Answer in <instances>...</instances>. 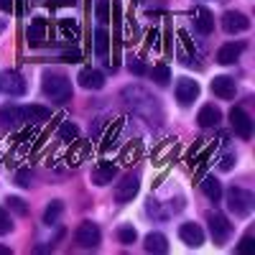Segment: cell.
<instances>
[{
	"label": "cell",
	"instance_id": "20",
	"mask_svg": "<svg viewBox=\"0 0 255 255\" xmlns=\"http://www.w3.org/2000/svg\"><path fill=\"white\" fill-rule=\"evenodd\" d=\"M202 191H204V197L209 199V202H220L222 199V184L215 179V176H207L204 181H202Z\"/></svg>",
	"mask_w": 255,
	"mask_h": 255
},
{
	"label": "cell",
	"instance_id": "32",
	"mask_svg": "<svg viewBox=\"0 0 255 255\" xmlns=\"http://www.w3.org/2000/svg\"><path fill=\"white\" fill-rule=\"evenodd\" d=\"M31 179H33V174H31V171H20V174L15 176V184L26 189V186H31Z\"/></svg>",
	"mask_w": 255,
	"mask_h": 255
},
{
	"label": "cell",
	"instance_id": "27",
	"mask_svg": "<svg viewBox=\"0 0 255 255\" xmlns=\"http://www.w3.org/2000/svg\"><path fill=\"white\" fill-rule=\"evenodd\" d=\"M8 207L15 212V215H20V217L28 215V207H26V202H23V199H18V197H8Z\"/></svg>",
	"mask_w": 255,
	"mask_h": 255
},
{
	"label": "cell",
	"instance_id": "18",
	"mask_svg": "<svg viewBox=\"0 0 255 255\" xmlns=\"http://www.w3.org/2000/svg\"><path fill=\"white\" fill-rule=\"evenodd\" d=\"M243 51H245V44H225L217 51V61L220 64H235Z\"/></svg>",
	"mask_w": 255,
	"mask_h": 255
},
{
	"label": "cell",
	"instance_id": "3",
	"mask_svg": "<svg viewBox=\"0 0 255 255\" xmlns=\"http://www.w3.org/2000/svg\"><path fill=\"white\" fill-rule=\"evenodd\" d=\"M207 222H209V235H212V240H215L217 245H225L227 238L232 235V222H227V217L220 215V212H209Z\"/></svg>",
	"mask_w": 255,
	"mask_h": 255
},
{
	"label": "cell",
	"instance_id": "14",
	"mask_svg": "<svg viewBox=\"0 0 255 255\" xmlns=\"http://www.w3.org/2000/svg\"><path fill=\"white\" fill-rule=\"evenodd\" d=\"M77 79L84 90H102L105 87V74L100 69H82Z\"/></svg>",
	"mask_w": 255,
	"mask_h": 255
},
{
	"label": "cell",
	"instance_id": "12",
	"mask_svg": "<svg viewBox=\"0 0 255 255\" xmlns=\"http://www.w3.org/2000/svg\"><path fill=\"white\" fill-rule=\"evenodd\" d=\"M235 79L232 77H227V74H220V77H215L212 79V92H215L220 100H232L235 97Z\"/></svg>",
	"mask_w": 255,
	"mask_h": 255
},
{
	"label": "cell",
	"instance_id": "34",
	"mask_svg": "<svg viewBox=\"0 0 255 255\" xmlns=\"http://www.w3.org/2000/svg\"><path fill=\"white\" fill-rule=\"evenodd\" d=\"M232 163H235V156H232V153H227V156L222 158L220 168H222V171H230V168H232Z\"/></svg>",
	"mask_w": 255,
	"mask_h": 255
},
{
	"label": "cell",
	"instance_id": "5",
	"mask_svg": "<svg viewBox=\"0 0 255 255\" xmlns=\"http://www.w3.org/2000/svg\"><path fill=\"white\" fill-rule=\"evenodd\" d=\"M230 125H232V130H235V135H240L243 140H250V135H253V120H250V115L243 108H232L230 110Z\"/></svg>",
	"mask_w": 255,
	"mask_h": 255
},
{
	"label": "cell",
	"instance_id": "6",
	"mask_svg": "<svg viewBox=\"0 0 255 255\" xmlns=\"http://www.w3.org/2000/svg\"><path fill=\"white\" fill-rule=\"evenodd\" d=\"M138 189H140V179L135 174H128L123 181H118L115 186V202L118 204H128V202H133V197L138 194Z\"/></svg>",
	"mask_w": 255,
	"mask_h": 255
},
{
	"label": "cell",
	"instance_id": "7",
	"mask_svg": "<svg viewBox=\"0 0 255 255\" xmlns=\"http://www.w3.org/2000/svg\"><path fill=\"white\" fill-rule=\"evenodd\" d=\"M0 92H5L10 97H20V95H26V79L20 77L18 72H3L0 74Z\"/></svg>",
	"mask_w": 255,
	"mask_h": 255
},
{
	"label": "cell",
	"instance_id": "15",
	"mask_svg": "<svg viewBox=\"0 0 255 255\" xmlns=\"http://www.w3.org/2000/svg\"><path fill=\"white\" fill-rule=\"evenodd\" d=\"M220 120H222V113H220V108H215V105H204V108L199 110V115H197V123L202 128H217Z\"/></svg>",
	"mask_w": 255,
	"mask_h": 255
},
{
	"label": "cell",
	"instance_id": "25",
	"mask_svg": "<svg viewBox=\"0 0 255 255\" xmlns=\"http://www.w3.org/2000/svg\"><path fill=\"white\" fill-rule=\"evenodd\" d=\"M118 240H120L123 245H133V243L138 240L135 227H133V225H123V227L118 230Z\"/></svg>",
	"mask_w": 255,
	"mask_h": 255
},
{
	"label": "cell",
	"instance_id": "2",
	"mask_svg": "<svg viewBox=\"0 0 255 255\" xmlns=\"http://www.w3.org/2000/svg\"><path fill=\"white\" fill-rule=\"evenodd\" d=\"M253 207H255V197L250 194V191H245L240 186H232L227 191V209L235 217H248L253 212Z\"/></svg>",
	"mask_w": 255,
	"mask_h": 255
},
{
	"label": "cell",
	"instance_id": "21",
	"mask_svg": "<svg viewBox=\"0 0 255 255\" xmlns=\"http://www.w3.org/2000/svg\"><path fill=\"white\" fill-rule=\"evenodd\" d=\"M108 49H110V33L105 28H97L95 31V54L97 56H108Z\"/></svg>",
	"mask_w": 255,
	"mask_h": 255
},
{
	"label": "cell",
	"instance_id": "35",
	"mask_svg": "<svg viewBox=\"0 0 255 255\" xmlns=\"http://www.w3.org/2000/svg\"><path fill=\"white\" fill-rule=\"evenodd\" d=\"M61 59H64V61H79V59H82V54H79V51H64V54H61Z\"/></svg>",
	"mask_w": 255,
	"mask_h": 255
},
{
	"label": "cell",
	"instance_id": "29",
	"mask_svg": "<svg viewBox=\"0 0 255 255\" xmlns=\"http://www.w3.org/2000/svg\"><path fill=\"white\" fill-rule=\"evenodd\" d=\"M77 133H79V130H77V125H74V123H67V125L61 128V133H59V135H61V140L72 143V140L77 138Z\"/></svg>",
	"mask_w": 255,
	"mask_h": 255
},
{
	"label": "cell",
	"instance_id": "17",
	"mask_svg": "<svg viewBox=\"0 0 255 255\" xmlns=\"http://www.w3.org/2000/svg\"><path fill=\"white\" fill-rule=\"evenodd\" d=\"M51 110L44 108V105H26L20 108V120H28V123H38V120H49Z\"/></svg>",
	"mask_w": 255,
	"mask_h": 255
},
{
	"label": "cell",
	"instance_id": "10",
	"mask_svg": "<svg viewBox=\"0 0 255 255\" xmlns=\"http://www.w3.org/2000/svg\"><path fill=\"white\" fill-rule=\"evenodd\" d=\"M222 28L227 33H243V31L250 28V18L243 15V13H238V10H227L222 15Z\"/></svg>",
	"mask_w": 255,
	"mask_h": 255
},
{
	"label": "cell",
	"instance_id": "28",
	"mask_svg": "<svg viewBox=\"0 0 255 255\" xmlns=\"http://www.w3.org/2000/svg\"><path fill=\"white\" fill-rule=\"evenodd\" d=\"M128 69H130V74H135V77H143L145 74V64L138 56H130L128 59Z\"/></svg>",
	"mask_w": 255,
	"mask_h": 255
},
{
	"label": "cell",
	"instance_id": "19",
	"mask_svg": "<svg viewBox=\"0 0 255 255\" xmlns=\"http://www.w3.org/2000/svg\"><path fill=\"white\" fill-rule=\"evenodd\" d=\"M143 245H145L148 253H156V255L168 253V240H166V235H161V232H151V235H145Z\"/></svg>",
	"mask_w": 255,
	"mask_h": 255
},
{
	"label": "cell",
	"instance_id": "33",
	"mask_svg": "<svg viewBox=\"0 0 255 255\" xmlns=\"http://www.w3.org/2000/svg\"><path fill=\"white\" fill-rule=\"evenodd\" d=\"M250 245H253V232H248V235L238 243V253H248V250H250Z\"/></svg>",
	"mask_w": 255,
	"mask_h": 255
},
{
	"label": "cell",
	"instance_id": "13",
	"mask_svg": "<svg viewBox=\"0 0 255 255\" xmlns=\"http://www.w3.org/2000/svg\"><path fill=\"white\" fill-rule=\"evenodd\" d=\"M115 174H118V168L113 166V163H97L95 168H92V184H97V186H108V184H113V179H115Z\"/></svg>",
	"mask_w": 255,
	"mask_h": 255
},
{
	"label": "cell",
	"instance_id": "24",
	"mask_svg": "<svg viewBox=\"0 0 255 255\" xmlns=\"http://www.w3.org/2000/svg\"><path fill=\"white\" fill-rule=\"evenodd\" d=\"M0 120H3L5 125L20 123V108L18 105H5V108H0Z\"/></svg>",
	"mask_w": 255,
	"mask_h": 255
},
{
	"label": "cell",
	"instance_id": "4",
	"mask_svg": "<svg viewBox=\"0 0 255 255\" xmlns=\"http://www.w3.org/2000/svg\"><path fill=\"white\" fill-rule=\"evenodd\" d=\"M74 240H77V245L84 248V250H95V248L102 243V232H100V227H97L95 222H82V225L77 227V232H74Z\"/></svg>",
	"mask_w": 255,
	"mask_h": 255
},
{
	"label": "cell",
	"instance_id": "22",
	"mask_svg": "<svg viewBox=\"0 0 255 255\" xmlns=\"http://www.w3.org/2000/svg\"><path fill=\"white\" fill-rule=\"evenodd\" d=\"M151 77H153V82L158 84V87H166V84L171 82V69H168V64H156Z\"/></svg>",
	"mask_w": 255,
	"mask_h": 255
},
{
	"label": "cell",
	"instance_id": "26",
	"mask_svg": "<svg viewBox=\"0 0 255 255\" xmlns=\"http://www.w3.org/2000/svg\"><path fill=\"white\" fill-rule=\"evenodd\" d=\"M95 13H97V18L102 20V23H108L110 20V0H97Z\"/></svg>",
	"mask_w": 255,
	"mask_h": 255
},
{
	"label": "cell",
	"instance_id": "36",
	"mask_svg": "<svg viewBox=\"0 0 255 255\" xmlns=\"http://www.w3.org/2000/svg\"><path fill=\"white\" fill-rule=\"evenodd\" d=\"M13 5H15V0H0V10H3V13H10Z\"/></svg>",
	"mask_w": 255,
	"mask_h": 255
},
{
	"label": "cell",
	"instance_id": "37",
	"mask_svg": "<svg viewBox=\"0 0 255 255\" xmlns=\"http://www.w3.org/2000/svg\"><path fill=\"white\" fill-rule=\"evenodd\" d=\"M0 255H10V248H5V245H0Z\"/></svg>",
	"mask_w": 255,
	"mask_h": 255
},
{
	"label": "cell",
	"instance_id": "30",
	"mask_svg": "<svg viewBox=\"0 0 255 255\" xmlns=\"http://www.w3.org/2000/svg\"><path fill=\"white\" fill-rule=\"evenodd\" d=\"M10 230H13V220L8 217L5 209H0V235H8Z\"/></svg>",
	"mask_w": 255,
	"mask_h": 255
},
{
	"label": "cell",
	"instance_id": "8",
	"mask_svg": "<svg viewBox=\"0 0 255 255\" xmlns=\"http://www.w3.org/2000/svg\"><path fill=\"white\" fill-rule=\"evenodd\" d=\"M197 97H199V84H197V79L184 77V79L176 82V100H179L181 108H189V105H194Z\"/></svg>",
	"mask_w": 255,
	"mask_h": 255
},
{
	"label": "cell",
	"instance_id": "23",
	"mask_svg": "<svg viewBox=\"0 0 255 255\" xmlns=\"http://www.w3.org/2000/svg\"><path fill=\"white\" fill-rule=\"evenodd\" d=\"M61 212H64V204L59 202V199H54L49 207H46V212H44V222L51 227V225H56L59 222V217H61Z\"/></svg>",
	"mask_w": 255,
	"mask_h": 255
},
{
	"label": "cell",
	"instance_id": "1",
	"mask_svg": "<svg viewBox=\"0 0 255 255\" xmlns=\"http://www.w3.org/2000/svg\"><path fill=\"white\" fill-rule=\"evenodd\" d=\"M41 90H44V95L59 105H67L72 100V82L67 74H61V72H44V79H41Z\"/></svg>",
	"mask_w": 255,
	"mask_h": 255
},
{
	"label": "cell",
	"instance_id": "16",
	"mask_svg": "<svg viewBox=\"0 0 255 255\" xmlns=\"http://www.w3.org/2000/svg\"><path fill=\"white\" fill-rule=\"evenodd\" d=\"M44 38H46V20L36 18L33 23L28 26V31H26V41L31 46H41V44H44Z\"/></svg>",
	"mask_w": 255,
	"mask_h": 255
},
{
	"label": "cell",
	"instance_id": "31",
	"mask_svg": "<svg viewBox=\"0 0 255 255\" xmlns=\"http://www.w3.org/2000/svg\"><path fill=\"white\" fill-rule=\"evenodd\" d=\"M61 31L67 33V36H72V38H77L79 26H77V23H72V20H61Z\"/></svg>",
	"mask_w": 255,
	"mask_h": 255
},
{
	"label": "cell",
	"instance_id": "9",
	"mask_svg": "<svg viewBox=\"0 0 255 255\" xmlns=\"http://www.w3.org/2000/svg\"><path fill=\"white\" fill-rule=\"evenodd\" d=\"M179 238L189 248H199V245H204V230L197 222H184L179 227Z\"/></svg>",
	"mask_w": 255,
	"mask_h": 255
},
{
	"label": "cell",
	"instance_id": "11",
	"mask_svg": "<svg viewBox=\"0 0 255 255\" xmlns=\"http://www.w3.org/2000/svg\"><path fill=\"white\" fill-rule=\"evenodd\" d=\"M191 20H194V26L202 36H209L212 31H215V18H212V13L204 5H197L194 10H191Z\"/></svg>",
	"mask_w": 255,
	"mask_h": 255
}]
</instances>
